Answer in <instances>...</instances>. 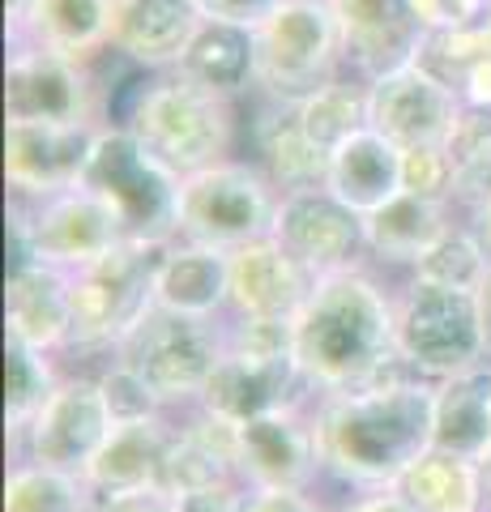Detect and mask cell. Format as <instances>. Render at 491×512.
<instances>
[{
  "label": "cell",
  "instance_id": "obj_1",
  "mask_svg": "<svg viewBox=\"0 0 491 512\" xmlns=\"http://www.w3.org/2000/svg\"><path fill=\"white\" fill-rule=\"evenodd\" d=\"M312 427L325 483L346 495L393 491L423 453H432V384L398 372L368 389L316 393Z\"/></svg>",
  "mask_w": 491,
  "mask_h": 512
},
{
  "label": "cell",
  "instance_id": "obj_2",
  "mask_svg": "<svg viewBox=\"0 0 491 512\" xmlns=\"http://www.w3.org/2000/svg\"><path fill=\"white\" fill-rule=\"evenodd\" d=\"M291 346L312 393H351L406 372L393 342V286L363 265L316 278L291 320Z\"/></svg>",
  "mask_w": 491,
  "mask_h": 512
},
{
  "label": "cell",
  "instance_id": "obj_3",
  "mask_svg": "<svg viewBox=\"0 0 491 512\" xmlns=\"http://www.w3.org/2000/svg\"><path fill=\"white\" fill-rule=\"evenodd\" d=\"M112 124L129 128L180 180L227 163L235 146V103L193 86L176 69L137 73Z\"/></svg>",
  "mask_w": 491,
  "mask_h": 512
},
{
  "label": "cell",
  "instance_id": "obj_4",
  "mask_svg": "<svg viewBox=\"0 0 491 512\" xmlns=\"http://www.w3.org/2000/svg\"><path fill=\"white\" fill-rule=\"evenodd\" d=\"M223 359L201 393V410L231 423H252L261 414L312 406V384L304 380L291 346V320H223Z\"/></svg>",
  "mask_w": 491,
  "mask_h": 512
},
{
  "label": "cell",
  "instance_id": "obj_5",
  "mask_svg": "<svg viewBox=\"0 0 491 512\" xmlns=\"http://www.w3.org/2000/svg\"><path fill=\"white\" fill-rule=\"evenodd\" d=\"M180 175H171L141 141L120 124H99L90 137L82 184L120 222L124 239L176 244L180 239Z\"/></svg>",
  "mask_w": 491,
  "mask_h": 512
},
{
  "label": "cell",
  "instance_id": "obj_6",
  "mask_svg": "<svg viewBox=\"0 0 491 512\" xmlns=\"http://www.w3.org/2000/svg\"><path fill=\"white\" fill-rule=\"evenodd\" d=\"M257 35V94L295 107L346 73L342 30L329 0H282Z\"/></svg>",
  "mask_w": 491,
  "mask_h": 512
},
{
  "label": "cell",
  "instance_id": "obj_7",
  "mask_svg": "<svg viewBox=\"0 0 491 512\" xmlns=\"http://www.w3.org/2000/svg\"><path fill=\"white\" fill-rule=\"evenodd\" d=\"M393 342H398V363L427 384L487 363L474 295L419 278L393 286Z\"/></svg>",
  "mask_w": 491,
  "mask_h": 512
},
{
  "label": "cell",
  "instance_id": "obj_8",
  "mask_svg": "<svg viewBox=\"0 0 491 512\" xmlns=\"http://www.w3.org/2000/svg\"><path fill=\"white\" fill-rule=\"evenodd\" d=\"M223 346V320H188L150 308L107 359L133 367L167 414H184L201 406V393L223 359Z\"/></svg>",
  "mask_w": 491,
  "mask_h": 512
},
{
  "label": "cell",
  "instance_id": "obj_9",
  "mask_svg": "<svg viewBox=\"0 0 491 512\" xmlns=\"http://www.w3.org/2000/svg\"><path fill=\"white\" fill-rule=\"evenodd\" d=\"M171 244H137L124 239L116 252L69 278V308H73V350L112 355L129 338L133 325L154 308V274Z\"/></svg>",
  "mask_w": 491,
  "mask_h": 512
},
{
  "label": "cell",
  "instance_id": "obj_10",
  "mask_svg": "<svg viewBox=\"0 0 491 512\" xmlns=\"http://www.w3.org/2000/svg\"><path fill=\"white\" fill-rule=\"evenodd\" d=\"M282 192L257 163L227 158L180 184V239L214 252H235L274 235Z\"/></svg>",
  "mask_w": 491,
  "mask_h": 512
},
{
  "label": "cell",
  "instance_id": "obj_11",
  "mask_svg": "<svg viewBox=\"0 0 491 512\" xmlns=\"http://www.w3.org/2000/svg\"><path fill=\"white\" fill-rule=\"evenodd\" d=\"M9 218L18 261H35L69 278L124 244L112 210L86 188H69L47 201H9Z\"/></svg>",
  "mask_w": 491,
  "mask_h": 512
},
{
  "label": "cell",
  "instance_id": "obj_12",
  "mask_svg": "<svg viewBox=\"0 0 491 512\" xmlns=\"http://www.w3.org/2000/svg\"><path fill=\"white\" fill-rule=\"evenodd\" d=\"M466 120V103L453 82L415 56L368 82V128L398 150L449 146Z\"/></svg>",
  "mask_w": 491,
  "mask_h": 512
},
{
  "label": "cell",
  "instance_id": "obj_13",
  "mask_svg": "<svg viewBox=\"0 0 491 512\" xmlns=\"http://www.w3.org/2000/svg\"><path fill=\"white\" fill-rule=\"evenodd\" d=\"M112 414L99 393L94 376H65L56 384V393L47 397V406L35 414V423L26 427V436L9 448L13 461H30L43 470H60L73 478H86L90 461L99 457V448L112 436Z\"/></svg>",
  "mask_w": 491,
  "mask_h": 512
},
{
  "label": "cell",
  "instance_id": "obj_14",
  "mask_svg": "<svg viewBox=\"0 0 491 512\" xmlns=\"http://www.w3.org/2000/svg\"><path fill=\"white\" fill-rule=\"evenodd\" d=\"M5 124H107L94 69L13 43L5 60Z\"/></svg>",
  "mask_w": 491,
  "mask_h": 512
},
{
  "label": "cell",
  "instance_id": "obj_15",
  "mask_svg": "<svg viewBox=\"0 0 491 512\" xmlns=\"http://www.w3.org/2000/svg\"><path fill=\"white\" fill-rule=\"evenodd\" d=\"M235 478L261 491H316L325 483L321 444H316L312 406L261 414L240 427Z\"/></svg>",
  "mask_w": 491,
  "mask_h": 512
},
{
  "label": "cell",
  "instance_id": "obj_16",
  "mask_svg": "<svg viewBox=\"0 0 491 512\" xmlns=\"http://www.w3.org/2000/svg\"><path fill=\"white\" fill-rule=\"evenodd\" d=\"M274 239L287 248L312 278H329L363 265V218L334 197L329 188L287 192L278 201Z\"/></svg>",
  "mask_w": 491,
  "mask_h": 512
},
{
  "label": "cell",
  "instance_id": "obj_17",
  "mask_svg": "<svg viewBox=\"0 0 491 512\" xmlns=\"http://www.w3.org/2000/svg\"><path fill=\"white\" fill-rule=\"evenodd\" d=\"M94 124H5L9 201H47L82 184Z\"/></svg>",
  "mask_w": 491,
  "mask_h": 512
},
{
  "label": "cell",
  "instance_id": "obj_18",
  "mask_svg": "<svg viewBox=\"0 0 491 512\" xmlns=\"http://www.w3.org/2000/svg\"><path fill=\"white\" fill-rule=\"evenodd\" d=\"M13 43L94 69L112 56V0H9Z\"/></svg>",
  "mask_w": 491,
  "mask_h": 512
},
{
  "label": "cell",
  "instance_id": "obj_19",
  "mask_svg": "<svg viewBox=\"0 0 491 512\" xmlns=\"http://www.w3.org/2000/svg\"><path fill=\"white\" fill-rule=\"evenodd\" d=\"M227 274H231L227 316L235 320H295L316 282L274 235L227 252Z\"/></svg>",
  "mask_w": 491,
  "mask_h": 512
},
{
  "label": "cell",
  "instance_id": "obj_20",
  "mask_svg": "<svg viewBox=\"0 0 491 512\" xmlns=\"http://www.w3.org/2000/svg\"><path fill=\"white\" fill-rule=\"evenodd\" d=\"M342 30L346 73L372 77L415 60L423 47V30L410 18V0H329Z\"/></svg>",
  "mask_w": 491,
  "mask_h": 512
},
{
  "label": "cell",
  "instance_id": "obj_21",
  "mask_svg": "<svg viewBox=\"0 0 491 512\" xmlns=\"http://www.w3.org/2000/svg\"><path fill=\"white\" fill-rule=\"evenodd\" d=\"M197 30L193 0H112V52L137 73L180 69Z\"/></svg>",
  "mask_w": 491,
  "mask_h": 512
},
{
  "label": "cell",
  "instance_id": "obj_22",
  "mask_svg": "<svg viewBox=\"0 0 491 512\" xmlns=\"http://www.w3.org/2000/svg\"><path fill=\"white\" fill-rule=\"evenodd\" d=\"M69 338V274H56V269L35 261H18L5 278V342L60 359L69 355Z\"/></svg>",
  "mask_w": 491,
  "mask_h": 512
},
{
  "label": "cell",
  "instance_id": "obj_23",
  "mask_svg": "<svg viewBox=\"0 0 491 512\" xmlns=\"http://www.w3.org/2000/svg\"><path fill=\"white\" fill-rule=\"evenodd\" d=\"M227 299H231L227 252L184 244V239H176L163 252L154 274V308L188 320H227Z\"/></svg>",
  "mask_w": 491,
  "mask_h": 512
},
{
  "label": "cell",
  "instance_id": "obj_24",
  "mask_svg": "<svg viewBox=\"0 0 491 512\" xmlns=\"http://www.w3.org/2000/svg\"><path fill=\"white\" fill-rule=\"evenodd\" d=\"M432 448L483 466L491 453V359L432 384Z\"/></svg>",
  "mask_w": 491,
  "mask_h": 512
},
{
  "label": "cell",
  "instance_id": "obj_25",
  "mask_svg": "<svg viewBox=\"0 0 491 512\" xmlns=\"http://www.w3.org/2000/svg\"><path fill=\"white\" fill-rule=\"evenodd\" d=\"M176 436V414H158V419L141 423H116L99 457L86 470V487L99 495H124V491H146L158 487L163 474V457Z\"/></svg>",
  "mask_w": 491,
  "mask_h": 512
},
{
  "label": "cell",
  "instance_id": "obj_26",
  "mask_svg": "<svg viewBox=\"0 0 491 512\" xmlns=\"http://www.w3.org/2000/svg\"><path fill=\"white\" fill-rule=\"evenodd\" d=\"M325 188L359 218L385 210L393 197H402V150L372 128H359L329 154Z\"/></svg>",
  "mask_w": 491,
  "mask_h": 512
},
{
  "label": "cell",
  "instance_id": "obj_27",
  "mask_svg": "<svg viewBox=\"0 0 491 512\" xmlns=\"http://www.w3.org/2000/svg\"><path fill=\"white\" fill-rule=\"evenodd\" d=\"M252 154H257L252 163L269 175V184L282 197L304 188H325L329 154L304 133L295 107H282V103L261 107V116L252 120Z\"/></svg>",
  "mask_w": 491,
  "mask_h": 512
},
{
  "label": "cell",
  "instance_id": "obj_28",
  "mask_svg": "<svg viewBox=\"0 0 491 512\" xmlns=\"http://www.w3.org/2000/svg\"><path fill=\"white\" fill-rule=\"evenodd\" d=\"M449 227H453V205H436V201L402 192L385 210L363 218V248H368L372 261L398 265L410 274L440 244V235Z\"/></svg>",
  "mask_w": 491,
  "mask_h": 512
},
{
  "label": "cell",
  "instance_id": "obj_29",
  "mask_svg": "<svg viewBox=\"0 0 491 512\" xmlns=\"http://www.w3.org/2000/svg\"><path fill=\"white\" fill-rule=\"evenodd\" d=\"M176 73L227 103L244 99L257 90V35L248 26L201 22Z\"/></svg>",
  "mask_w": 491,
  "mask_h": 512
},
{
  "label": "cell",
  "instance_id": "obj_30",
  "mask_svg": "<svg viewBox=\"0 0 491 512\" xmlns=\"http://www.w3.org/2000/svg\"><path fill=\"white\" fill-rule=\"evenodd\" d=\"M393 491L415 512H491L483 466H474L466 457H453V453H440V448L423 453L398 478Z\"/></svg>",
  "mask_w": 491,
  "mask_h": 512
},
{
  "label": "cell",
  "instance_id": "obj_31",
  "mask_svg": "<svg viewBox=\"0 0 491 512\" xmlns=\"http://www.w3.org/2000/svg\"><path fill=\"white\" fill-rule=\"evenodd\" d=\"M295 116L316 146L334 154L342 141H351L359 128H368V82L355 73H342L316 90L312 99L295 103Z\"/></svg>",
  "mask_w": 491,
  "mask_h": 512
},
{
  "label": "cell",
  "instance_id": "obj_32",
  "mask_svg": "<svg viewBox=\"0 0 491 512\" xmlns=\"http://www.w3.org/2000/svg\"><path fill=\"white\" fill-rule=\"evenodd\" d=\"M65 372L56 367V355H39L18 342H5V431L9 448L26 436V427L35 423V414L47 406V397L56 393V384Z\"/></svg>",
  "mask_w": 491,
  "mask_h": 512
},
{
  "label": "cell",
  "instance_id": "obj_33",
  "mask_svg": "<svg viewBox=\"0 0 491 512\" xmlns=\"http://www.w3.org/2000/svg\"><path fill=\"white\" fill-rule=\"evenodd\" d=\"M94 495L86 478L43 470L30 461H13L5 474V512H94Z\"/></svg>",
  "mask_w": 491,
  "mask_h": 512
},
{
  "label": "cell",
  "instance_id": "obj_34",
  "mask_svg": "<svg viewBox=\"0 0 491 512\" xmlns=\"http://www.w3.org/2000/svg\"><path fill=\"white\" fill-rule=\"evenodd\" d=\"M491 269V256L479 244L466 222H453V227L440 235V244L423 256V261L410 269L406 278H419V282H432V286H449V291H479L483 278Z\"/></svg>",
  "mask_w": 491,
  "mask_h": 512
},
{
  "label": "cell",
  "instance_id": "obj_35",
  "mask_svg": "<svg viewBox=\"0 0 491 512\" xmlns=\"http://www.w3.org/2000/svg\"><path fill=\"white\" fill-rule=\"evenodd\" d=\"M218 483H240V478H235V470L214 453V448H205L201 440H193L176 423V436H171V448H167V457H163L158 487H163L167 495H176V500H184V495L205 491V487H218Z\"/></svg>",
  "mask_w": 491,
  "mask_h": 512
},
{
  "label": "cell",
  "instance_id": "obj_36",
  "mask_svg": "<svg viewBox=\"0 0 491 512\" xmlns=\"http://www.w3.org/2000/svg\"><path fill=\"white\" fill-rule=\"evenodd\" d=\"M402 192L436 205H453L457 192V163L449 146H419L402 150Z\"/></svg>",
  "mask_w": 491,
  "mask_h": 512
},
{
  "label": "cell",
  "instance_id": "obj_37",
  "mask_svg": "<svg viewBox=\"0 0 491 512\" xmlns=\"http://www.w3.org/2000/svg\"><path fill=\"white\" fill-rule=\"evenodd\" d=\"M94 380H99V393L107 402L112 423H141V419H158V414H167L163 406H158V397L146 389V380H141L133 367L116 363V359H107L103 372Z\"/></svg>",
  "mask_w": 491,
  "mask_h": 512
},
{
  "label": "cell",
  "instance_id": "obj_38",
  "mask_svg": "<svg viewBox=\"0 0 491 512\" xmlns=\"http://www.w3.org/2000/svg\"><path fill=\"white\" fill-rule=\"evenodd\" d=\"M240 512H338V504H325L316 491H261V487H244Z\"/></svg>",
  "mask_w": 491,
  "mask_h": 512
},
{
  "label": "cell",
  "instance_id": "obj_39",
  "mask_svg": "<svg viewBox=\"0 0 491 512\" xmlns=\"http://www.w3.org/2000/svg\"><path fill=\"white\" fill-rule=\"evenodd\" d=\"M201 22H227V26H248L257 30L282 0H193Z\"/></svg>",
  "mask_w": 491,
  "mask_h": 512
},
{
  "label": "cell",
  "instance_id": "obj_40",
  "mask_svg": "<svg viewBox=\"0 0 491 512\" xmlns=\"http://www.w3.org/2000/svg\"><path fill=\"white\" fill-rule=\"evenodd\" d=\"M94 512H180V500L167 495L163 487H146V491L103 495V500H94Z\"/></svg>",
  "mask_w": 491,
  "mask_h": 512
},
{
  "label": "cell",
  "instance_id": "obj_41",
  "mask_svg": "<svg viewBox=\"0 0 491 512\" xmlns=\"http://www.w3.org/2000/svg\"><path fill=\"white\" fill-rule=\"evenodd\" d=\"M457 94H462L466 111H483V116H491V56L474 60L470 69L457 77Z\"/></svg>",
  "mask_w": 491,
  "mask_h": 512
},
{
  "label": "cell",
  "instance_id": "obj_42",
  "mask_svg": "<svg viewBox=\"0 0 491 512\" xmlns=\"http://www.w3.org/2000/svg\"><path fill=\"white\" fill-rule=\"evenodd\" d=\"M240 495H244V483H218V487L184 495L180 512H240Z\"/></svg>",
  "mask_w": 491,
  "mask_h": 512
},
{
  "label": "cell",
  "instance_id": "obj_43",
  "mask_svg": "<svg viewBox=\"0 0 491 512\" xmlns=\"http://www.w3.org/2000/svg\"><path fill=\"white\" fill-rule=\"evenodd\" d=\"M410 18L419 22L423 39L457 26V0H410Z\"/></svg>",
  "mask_w": 491,
  "mask_h": 512
},
{
  "label": "cell",
  "instance_id": "obj_44",
  "mask_svg": "<svg viewBox=\"0 0 491 512\" xmlns=\"http://www.w3.org/2000/svg\"><path fill=\"white\" fill-rule=\"evenodd\" d=\"M338 512H415L398 491H368V495H346Z\"/></svg>",
  "mask_w": 491,
  "mask_h": 512
},
{
  "label": "cell",
  "instance_id": "obj_45",
  "mask_svg": "<svg viewBox=\"0 0 491 512\" xmlns=\"http://www.w3.org/2000/svg\"><path fill=\"white\" fill-rule=\"evenodd\" d=\"M466 227L479 235V244L487 248V256H491V201H483V205H474V210L466 214Z\"/></svg>",
  "mask_w": 491,
  "mask_h": 512
},
{
  "label": "cell",
  "instance_id": "obj_46",
  "mask_svg": "<svg viewBox=\"0 0 491 512\" xmlns=\"http://www.w3.org/2000/svg\"><path fill=\"white\" fill-rule=\"evenodd\" d=\"M474 303H479V325H483V342H487V359H491V269H487L483 286L474 291Z\"/></svg>",
  "mask_w": 491,
  "mask_h": 512
},
{
  "label": "cell",
  "instance_id": "obj_47",
  "mask_svg": "<svg viewBox=\"0 0 491 512\" xmlns=\"http://www.w3.org/2000/svg\"><path fill=\"white\" fill-rule=\"evenodd\" d=\"M483 478H487V495H491V453H487V461H483Z\"/></svg>",
  "mask_w": 491,
  "mask_h": 512
}]
</instances>
